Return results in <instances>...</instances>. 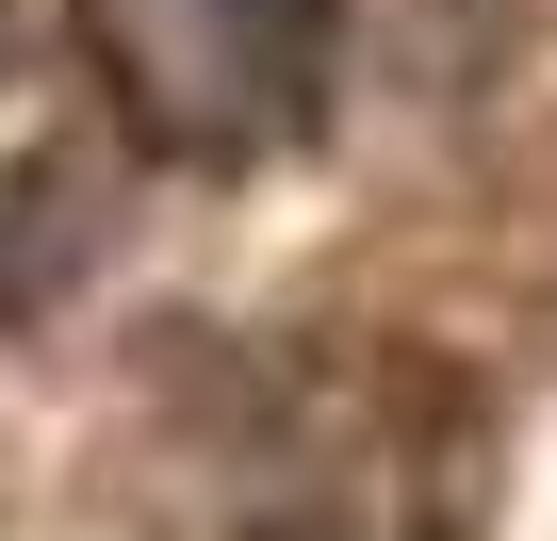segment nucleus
<instances>
[{"mask_svg": "<svg viewBox=\"0 0 557 541\" xmlns=\"http://www.w3.org/2000/svg\"><path fill=\"white\" fill-rule=\"evenodd\" d=\"M99 99L164 164H262L329 115L345 0H83Z\"/></svg>", "mask_w": 557, "mask_h": 541, "instance_id": "obj_1", "label": "nucleus"}, {"mask_svg": "<svg viewBox=\"0 0 557 541\" xmlns=\"http://www.w3.org/2000/svg\"><path fill=\"white\" fill-rule=\"evenodd\" d=\"M262 541H329V525H262Z\"/></svg>", "mask_w": 557, "mask_h": 541, "instance_id": "obj_2", "label": "nucleus"}]
</instances>
